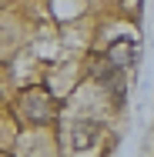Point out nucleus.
Here are the masks:
<instances>
[{
    "label": "nucleus",
    "instance_id": "nucleus-3",
    "mask_svg": "<svg viewBox=\"0 0 154 157\" xmlns=\"http://www.w3.org/2000/svg\"><path fill=\"white\" fill-rule=\"evenodd\" d=\"M107 60L114 63V67H131V63L137 60V44L131 40V37H117L111 47H107Z\"/></svg>",
    "mask_w": 154,
    "mask_h": 157
},
{
    "label": "nucleus",
    "instance_id": "nucleus-2",
    "mask_svg": "<svg viewBox=\"0 0 154 157\" xmlns=\"http://www.w3.org/2000/svg\"><path fill=\"white\" fill-rule=\"evenodd\" d=\"M101 121H77V124L70 127V147L74 151H91L94 144H97V137H101Z\"/></svg>",
    "mask_w": 154,
    "mask_h": 157
},
{
    "label": "nucleus",
    "instance_id": "nucleus-1",
    "mask_svg": "<svg viewBox=\"0 0 154 157\" xmlns=\"http://www.w3.org/2000/svg\"><path fill=\"white\" fill-rule=\"evenodd\" d=\"M20 110L30 124H50L54 121V97L44 87H30L20 94Z\"/></svg>",
    "mask_w": 154,
    "mask_h": 157
}]
</instances>
